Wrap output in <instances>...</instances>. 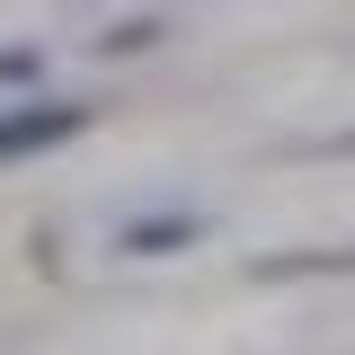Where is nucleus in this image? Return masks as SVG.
I'll return each mask as SVG.
<instances>
[{
	"label": "nucleus",
	"instance_id": "obj_3",
	"mask_svg": "<svg viewBox=\"0 0 355 355\" xmlns=\"http://www.w3.org/2000/svg\"><path fill=\"white\" fill-rule=\"evenodd\" d=\"M311 275H355V249H284L249 266V284H311Z\"/></svg>",
	"mask_w": 355,
	"mask_h": 355
},
{
	"label": "nucleus",
	"instance_id": "obj_1",
	"mask_svg": "<svg viewBox=\"0 0 355 355\" xmlns=\"http://www.w3.org/2000/svg\"><path fill=\"white\" fill-rule=\"evenodd\" d=\"M80 125H89V107H71V98H18V107H0V160H44Z\"/></svg>",
	"mask_w": 355,
	"mask_h": 355
},
{
	"label": "nucleus",
	"instance_id": "obj_4",
	"mask_svg": "<svg viewBox=\"0 0 355 355\" xmlns=\"http://www.w3.org/2000/svg\"><path fill=\"white\" fill-rule=\"evenodd\" d=\"M36 71H44V62H36V53H27V44H9V53H0V89H27V80H36Z\"/></svg>",
	"mask_w": 355,
	"mask_h": 355
},
{
	"label": "nucleus",
	"instance_id": "obj_5",
	"mask_svg": "<svg viewBox=\"0 0 355 355\" xmlns=\"http://www.w3.org/2000/svg\"><path fill=\"white\" fill-rule=\"evenodd\" d=\"M133 44H151V18H125V27L107 36V53H133Z\"/></svg>",
	"mask_w": 355,
	"mask_h": 355
},
{
	"label": "nucleus",
	"instance_id": "obj_2",
	"mask_svg": "<svg viewBox=\"0 0 355 355\" xmlns=\"http://www.w3.org/2000/svg\"><path fill=\"white\" fill-rule=\"evenodd\" d=\"M196 240H205V214H151V222H125V231H116L125 258H178V249H196Z\"/></svg>",
	"mask_w": 355,
	"mask_h": 355
}]
</instances>
